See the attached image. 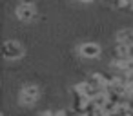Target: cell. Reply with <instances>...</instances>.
Here are the masks:
<instances>
[{
    "mask_svg": "<svg viewBox=\"0 0 133 116\" xmlns=\"http://www.w3.org/2000/svg\"><path fill=\"white\" fill-rule=\"evenodd\" d=\"M2 55L8 60H18V58L24 56V47L18 42H15V40H8L2 45Z\"/></svg>",
    "mask_w": 133,
    "mask_h": 116,
    "instance_id": "cell-1",
    "label": "cell"
},
{
    "mask_svg": "<svg viewBox=\"0 0 133 116\" xmlns=\"http://www.w3.org/2000/svg\"><path fill=\"white\" fill-rule=\"evenodd\" d=\"M38 96H40V89H38L37 85H33V83L24 85L22 91H20V102H22L24 105H33V103L38 100Z\"/></svg>",
    "mask_w": 133,
    "mask_h": 116,
    "instance_id": "cell-2",
    "label": "cell"
},
{
    "mask_svg": "<svg viewBox=\"0 0 133 116\" xmlns=\"http://www.w3.org/2000/svg\"><path fill=\"white\" fill-rule=\"evenodd\" d=\"M78 55L82 58H97L100 55V45L95 42H84L78 47Z\"/></svg>",
    "mask_w": 133,
    "mask_h": 116,
    "instance_id": "cell-3",
    "label": "cell"
},
{
    "mask_svg": "<svg viewBox=\"0 0 133 116\" xmlns=\"http://www.w3.org/2000/svg\"><path fill=\"white\" fill-rule=\"evenodd\" d=\"M75 92L82 94L86 100H93L97 94H100V92H104V91H102V89H97V87H93V85H89L88 82H82V83H78V85L75 87Z\"/></svg>",
    "mask_w": 133,
    "mask_h": 116,
    "instance_id": "cell-4",
    "label": "cell"
},
{
    "mask_svg": "<svg viewBox=\"0 0 133 116\" xmlns=\"http://www.w3.org/2000/svg\"><path fill=\"white\" fill-rule=\"evenodd\" d=\"M35 15H37L35 6H18V7H17V17H18L22 22H31V20H35Z\"/></svg>",
    "mask_w": 133,
    "mask_h": 116,
    "instance_id": "cell-5",
    "label": "cell"
},
{
    "mask_svg": "<svg viewBox=\"0 0 133 116\" xmlns=\"http://www.w3.org/2000/svg\"><path fill=\"white\" fill-rule=\"evenodd\" d=\"M117 40L126 44L128 47H133V27H128V29H122L117 33Z\"/></svg>",
    "mask_w": 133,
    "mask_h": 116,
    "instance_id": "cell-6",
    "label": "cell"
},
{
    "mask_svg": "<svg viewBox=\"0 0 133 116\" xmlns=\"http://www.w3.org/2000/svg\"><path fill=\"white\" fill-rule=\"evenodd\" d=\"M20 6H35V0H20Z\"/></svg>",
    "mask_w": 133,
    "mask_h": 116,
    "instance_id": "cell-7",
    "label": "cell"
},
{
    "mask_svg": "<svg viewBox=\"0 0 133 116\" xmlns=\"http://www.w3.org/2000/svg\"><path fill=\"white\" fill-rule=\"evenodd\" d=\"M128 94H131V96H133V83H129V85H128Z\"/></svg>",
    "mask_w": 133,
    "mask_h": 116,
    "instance_id": "cell-8",
    "label": "cell"
},
{
    "mask_svg": "<svg viewBox=\"0 0 133 116\" xmlns=\"http://www.w3.org/2000/svg\"><path fill=\"white\" fill-rule=\"evenodd\" d=\"M80 2H93V0H80Z\"/></svg>",
    "mask_w": 133,
    "mask_h": 116,
    "instance_id": "cell-9",
    "label": "cell"
},
{
    "mask_svg": "<svg viewBox=\"0 0 133 116\" xmlns=\"http://www.w3.org/2000/svg\"><path fill=\"white\" fill-rule=\"evenodd\" d=\"M0 116H4V114H2V112H0Z\"/></svg>",
    "mask_w": 133,
    "mask_h": 116,
    "instance_id": "cell-10",
    "label": "cell"
}]
</instances>
